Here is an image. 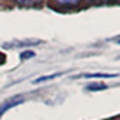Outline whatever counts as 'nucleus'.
Segmentation results:
<instances>
[{"instance_id": "4", "label": "nucleus", "mask_w": 120, "mask_h": 120, "mask_svg": "<svg viewBox=\"0 0 120 120\" xmlns=\"http://www.w3.org/2000/svg\"><path fill=\"white\" fill-rule=\"evenodd\" d=\"M62 73H56V74H50V76H43V77H39V79H36L34 83H41V82H48L50 79H55V77H58V76H61Z\"/></svg>"}, {"instance_id": "2", "label": "nucleus", "mask_w": 120, "mask_h": 120, "mask_svg": "<svg viewBox=\"0 0 120 120\" xmlns=\"http://www.w3.org/2000/svg\"><path fill=\"white\" fill-rule=\"evenodd\" d=\"M21 102H22V101H11V102H8V104H3L2 107H0V116H2V113H4L6 110L12 108V107H15V105L21 104Z\"/></svg>"}, {"instance_id": "5", "label": "nucleus", "mask_w": 120, "mask_h": 120, "mask_svg": "<svg viewBox=\"0 0 120 120\" xmlns=\"http://www.w3.org/2000/svg\"><path fill=\"white\" fill-rule=\"evenodd\" d=\"M34 52H31V50H25V52L21 53V59H27V58H33L34 56Z\"/></svg>"}, {"instance_id": "3", "label": "nucleus", "mask_w": 120, "mask_h": 120, "mask_svg": "<svg viewBox=\"0 0 120 120\" xmlns=\"http://www.w3.org/2000/svg\"><path fill=\"white\" fill-rule=\"evenodd\" d=\"M117 74H105V73H94V74H82L80 77H87V79H90V77H116Z\"/></svg>"}, {"instance_id": "1", "label": "nucleus", "mask_w": 120, "mask_h": 120, "mask_svg": "<svg viewBox=\"0 0 120 120\" xmlns=\"http://www.w3.org/2000/svg\"><path fill=\"white\" fill-rule=\"evenodd\" d=\"M86 89H87V90H90V92H98V90H104V89H107V85H105V83H99V82H96V83H90V85H87V86H86Z\"/></svg>"}, {"instance_id": "6", "label": "nucleus", "mask_w": 120, "mask_h": 120, "mask_svg": "<svg viewBox=\"0 0 120 120\" xmlns=\"http://www.w3.org/2000/svg\"><path fill=\"white\" fill-rule=\"evenodd\" d=\"M56 4H61V6H79V2H56Z\"/></svg>"}]
</instances>
